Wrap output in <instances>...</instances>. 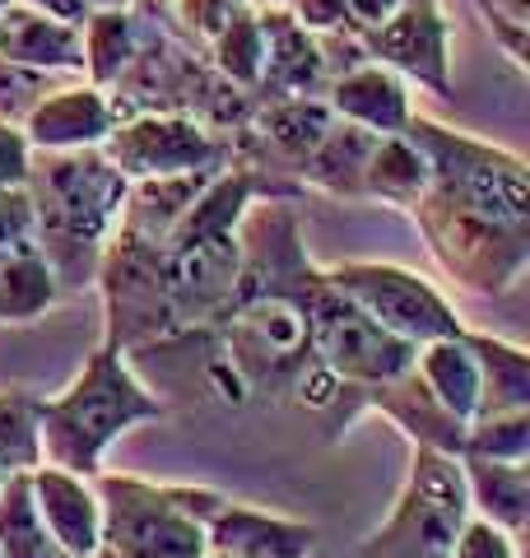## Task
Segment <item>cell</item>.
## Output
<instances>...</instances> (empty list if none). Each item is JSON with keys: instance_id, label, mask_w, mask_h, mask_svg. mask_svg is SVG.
I'll return each instance as SVG.
<instances>
[{"instance_id": "1", "label": "cell", "mask_w": 530, "mask_h": 558, "mask_svg": "<svg viewBox=\"0 0 530 558\" xmlns=\"http://www.w3.org/2000/svg\"><path fill=\"white\" fill-rule=\"evenodd\" d=\"M242 260L224 307L201 330L149 349L191 354L201 387L224 405H298L359 418V396L340 387L312 354V293L322 266L308 256L293 201H256L238 223ZM140 354V349H135Z\"/></svg>"}, {"instance_id": "2", "label": "cell", "mask_w": 530, "mask_h": 558, "mask_svg": "<svg viewBox=\"0 0 530 558\" xmlns=\"http://www.w3.org/2000/svg\"><path fill=\"white\" fill-rule=\"evenodd\" d=\"M303 186L270 172L228 163L209 178L196 205L164 242L112 233L94 284L103 293V344L117 354L164 344L201 330L224 307L238 279V223L256 201H298Z\"/></svg>"}, {"instance_id": "3", "label": "cell", "mask_w": 530, "mask_h": 558, "mask_svg": "<svg viewBox=\"0 0 530 558\" xmlns=\"http://www.w3.org/2000/svg\"><path fill=\"white\" fill-rule=\"evenodd\" d=\"M405 135L429 154V186L410 205L429 256L456 289L503 299L530 266L526 159L433 117H410Z\"/></svg>"}, {"instance_id": "4", "label": "cell", "mask_w": 530, "mask_h": 558, "mask_svg": "<svg viewBox=\"0 0 530 558\" xmlns=\"http://www.w3.org/2000/svg\"><path fill=\"white\" fill-rule=\"evenodd\" d=\"M28 205H33V233L47 260L57 293H84L98 275L103 247L121 219L131 182L103 159L98 149L75 154H33L28 163Z\"/></svg>"}, {"instance_id": "5", "label": "cell", "mask_w": 530, "mask_h": 558, "mask_svg": "<svg viewBox=\"0 0 530 558\" xmlns=\"http://www.w3.org/2000/svg\"><path fill=\"white\" fill-rule=\"evenodd\" d=\"M135 10V57L121 70V80L108 89L112 121L131 117H191L209 126L215 135L242 131V121L252 117L256 98L233 89L215 65L205 61L196 43L182 38V28L164 20L158 0H131Z\"/></svg>"}, {"instance_id": "6", "label": "cell", "mask_w": 530, "mask_h": 558, "mask_svg": "<svg viewBox=\"0 0 530 558\" xmlns=\"http://www.w3.org/2000/svg\"><path fill=\"white\" fill-rule=\"evenodd\" d=\"M168 405L158 400L140 373H131L127 354L98 344L84 359L80 377L70 381L61 396H43L38 405V442H43V465H57L65 475L98 480L108 447L140 424L164 418Z\"/></svg>"}, {"instance_id": "7", "label": "cell", "mask_w": 530, "mask_h": 558, "mask_svg": "<svg viewBox=\"0 0 530 558\" xmlns=\"http://www.w3.org/2000/svg\"><path fill=\"white\" fill-rule=\"evenodd\" d=\"M103 545L117 558H205V526L224 508L219 488L154 484L140 475H98Z\"/></svg>"}, {"instance_id": "8", "label": "cell", "mask_w": 530, "mask_h": 558, "mask_svg": "<svg viewBox=\"0 0 530 558\" xmlns=\"http://www.w3.org/2000/svg\"><path fill=\"white\" fill-rule=\"evenodd\" d=\"M470 517L461 461L442 451L410 457L405 484L377 531L359 539L353 558H451V545Z\"/></svg>"}, {"instance_id": "9", "label": "cell", "mask_w": 530, "mask_h": 558, "mask_svg": "<svg viewBox=\"0 0 530 558\" xmlns=\"http://www.w3.org/2000/svg\"><path fill=\"white\" fill-rule=\"evenodd\" d=\"M322 275L368 322H377L386 336H396L414 349L433 340H451L466 330L461 312L447 303V293L433 289L410 266H392V260H340V266H322Z\"/></svg>"}, {"instance_id": "10", "label": "cell", "mask_w": 530, "mask_h": 558, "mask_svg": "<svg viewBox=\"0 0 530 558\" xmlns=\"http://www.w3.org/2000/svg\"><path fill=\"white\" fill-rule=\"evenodd\" d=\"M312 354L340 387L359 396L368 387H382V381H396L400 373H410L419 349L386 336L345 293H335L322 275V284L312 293Z\"/></svg>"}, {"instance_id": "11", "label": "cell", "mask_w": 530, "mask_h": 558, "mask_svg": "<svg viewBox=\"0 0 530 558\" xmlns=\"http://www.w3.org/2000/svg\"><path fill=\"white\" fill-rule=\"evenodd\" d=\"M127 182L186 178V172H219L233 163V145L191 117H131L117 121L98 145Z\"/></svg>"}, {"instance_id": "12", "label": "cell", "mask_w": 530, "mask_h": 558, "mask_svg": "<svg viewBox=\"0 0 530 558\" xmlns=\"http://www.w3.org/2000/svg\"><path fill=\"white\" fill-rule=\"evenodd\" d=\"M335 126V112L326 98H279V102H256L242 131L228 135L233 145V163L270 172V178L298 182V172L312 159V149L326 140Z\"/></svg>"}, {"instance_id": "13", "label": "cell", "mask_w": 530, "mask_h": 558, "mask_svg": "<svg viewBox=\"0 0 530 558\" xmlns=\"http://www.w3.org/2000/svg\"><path fill=\"white\" fill-rule=\"evenodd\" d=\"M363 57L400 80L423 84L437 98H451V24L442 14V0H405L392 24L359 38Z\"/></svg>"}, {"instance_id": "14", "label": "cell", "mask_w": 530, "mask_h": 558, "mask_svg": "<svg viewBox=\"0 0 530 558\" xmlns=\"http://www.w3.org/2000/svg\"><path fill=\"white\" fill-rule=\"evenodd\" d=\"M261 38H265V61H261L256 102L326 94L330 84L326 51L316 43V33H308L285 5H261Z\"/></svg>"}, {"instance_id": "15", "label": "cell", "mask_w": 530, "mask_h": 558, "mask_svg": "<svg viewBox=\"0 0 530 558\" xmlns=\"http://www.w3.org/2000/svg\"><path fill=\"white\" fill-rule=\"evenodd\" d=\"M373 410L382 418H392L396 433H405L410 438V447L419 451H442V457H456L461 461L466 451V428L456 414H447L433 400V391L419 381V373H400L396 381H382V387H368L359 391V414Z\"/></svg>"}, {"instance_id": "16", "label": "cell", "mask_w": 530, "mask_h": 558, "mask_svg": "<svg viewBox=\"0 0 530 558\" xmlns=\"http://www.w3.org/2000/svg\"><path fill=\"white\" fill-rule=\"evenodd\" d=\"M312 545H316L312 521L261 512L233 498H224V508L205 526V549L219 558H312Z\"/></svg>"}, {"instance_id": "17", "label": "cell", "mask_w": 530, "mask_h": 558, "mask_svg": "<svg viewBox=\"0 0 530 558\" xmlns=\"http://www.w3.org/2000/svg\"><path fill=\"white\" fill-rule=\"evenodd\" d=\"M112 108L108 94L94 89V84H70V89L47 94L38 108H33L20 131L28 140L33 154H75V149H98L103 140L112 135Z\"/></svg>"}, {"instance_id": "18", "label": "cell", "mask_w": 530, "mask_h": 558, "mask_svg": "<svg viewBox=\"0 0 530 558\" xmlns=\"http://www.w3.org/2000/svg\"><path fill=\"white\" fill-rule=\"evenodd\" d=\"M322 98L335 112V121H349V126L373 131V135H400L405 121L414 117L405 80L377 61H359L353 70H340L326 84Z\"/></svg>"}, {"instance_id": "19", "label": "cell", "mask_w": 530, "mask_h": 558, "mask_svg": "<svg viewBox=\"0 0 530 558\" xmlns=\"http://www.w3.org/2000/svg\"><path fill=\"white\" fill-rule=\"evenodd\" d=\"M28 484H33V508H38L47 535L70 558H88L103 545V508H98L94 480L65 475L57 465H38L28 470Z\"/></svg>"}, {"instance_id": "20", "label": "cell", "mask_w": 530, "mask_h": 558, "mask_svg": "<svg viewBox=\"0 0 530 558\" xmlns=\"http://www.w3.org/2000/svg\"><path fill=\"white\" fill-rule=\"evenodd\" d=\"M0 61L38 70V75H84V38L61 20L5 5L0 10Z\"/></svg>"}, {"instance_id": "21", "label": "cell", "mask_w": 530, "mask_h": 558, "mask_svg": "<svg viewBox=\"0 0 530 558\" xmlns=\"http://www.w3.org/2000/svg\"><path fill=\"white\" fill-rule=\"evenodd\" d=\"M466 344L474 354V368H480V414L474 418L530 410V354L526 349L489 336V330H470V326H466Z\"/></svg>"}, {"instance_id": "22", "label": "cell", "mask_w": 530, "mask_h": 558, "mask_svg": "<svg viewBox=\"0 0 530 558\" xmlns=\"http://www.w3.org/2000/svg\"><path fill=\"white\" fill-rule=\"evenodd\" d=\"M461 480L470 498V517L493 521L511 539L526 535L530 521V465H503V461H474L461 457Z\"/></svg>"}, {"instance_id": "23", "label": "cell", "mask_w": 530, "mask_h": 558, "mask_svg": "<svg viewBox=\"0 0 530 558\" xmlns=\"http://www.w3.org/2000/svg\"><path fill=\"white\" fill-rule=\"evenodd\" d=\"M377 140L382 135H373V131L335 121L322 145L312 149L303 172H298V186L326 191V196H335V201H363V172H368V159H373Z\"/></svg>"}, {"instance_id": "24", "label": "cell", "mask_w": 530, "mask_h": 558, "mask_svg": "<svg viewBox=\"0 0 530 558\" xmlns=\"http://www.w3.org/2000/svg\"><path fill=\"white\" fill-rule=\"evenodd\" d=\"M414 373L419 381L433 391V400L447 414H456L461 424H474L480 414V368H474V354L466 344V330L451 340H433L414 354Z\"/></svg>"}, {"instance_id": "25", "label": "cell", "mask_w": 530, "mask_h": 558, "mask_svg": "<svg viewBox=\"0 0 530 558\" xmlns=\"http://www.w3.org/2000/svg\"><path fill=\"white\" fill-rule=\"evenodd\" d=\"M423 186H429V154L405 131L382 135L373 145V159H368V172H363V201L410 209L423 196Z\"/></svg>"}, {"instance_id": "26", "label": "cell", "mask_w": 530, "mask_h": 558, "mask_svg": "<svg viewBox=\"0 0 530 558\" xmlns=\"http://www.w3.org/2000/svg\"><path fill=\"white\" fill-rule=\"evenodd\" d=\"M84 38V84L108 94L112 84L121 80V70L131 65L135 57V43H140V28H135V10L121 5V10H94L80 28Z\"/></svg>"}, {"instance_id": "27", "label": "cell", "mask_w": 530, "mask_h": 558, "mask_svg": "<svg viewBox=\"0 0 530 558\" xmlns=\"http://www.w3.org/2000/svg\"><path fill=\"white\" fill-rule=\"evenodd\" d=\"M57 303V279L38 247H0V322H38Z\"/></svg>"}, {"instance_id": "28", "label": "cell", "mask_w": 530, "mask_h": 558, "mask_svg": "<svg viewBox=\"0 0 530 558\" xmlns=\"http://www.w3.org/2000/svg\"><path fill=\"white\" fill-rule=\"evenodd\" d=\"M0 558H70L57 539L47 535L38 508H33L28 475L0 480Z\"/></svg>"}, {"instance_id": "29", "label": "cell", "mask_w": 530, "mask_h": 558, "mask_svg": "<svg viewBox=\"0 0 530 558\" xmlns=\"http://www.w3.org/2000/svg\"><path fill=\"white\" fill-rule=\"evenodd\" d=\"M205 61L219 70V75L233 84V89L256 98L261 84V61H265V38H261V5H246L242 14H233L205 47Z\"/></svg>"}, {"instance_id": "30", "label": "cell", "mask_w": 530, "mask_h": 558, "mask_svg": "<svg viewBox=\"0 0 530 558\" xmlns=\"http://www.w3.org/2000/svg\"><path fill=\"white\" fill-rule=\"evenodd\" d=\"M38 405H43V396L33 387H5L0 391V480L28 475V470L43 465Z\"/></svg>"}, {"instance_id": "31", "label": "cell", "mask_w": 530, "mask_h": 558, "mask_svg": "<svg viewBox=\"0 0 530 558\" xmlns=\"http://www.w3.org/2000/svg\"><path fill=\"white\" fill-rule=\"evenodd\" d=\"M461 457L503 461V465H526V461H530V410L474 418V424L466 428V451H461Z\"/></svg>"}, {"instance_id": "32", "label": "cell", "mask_w": 530, "mask_h": 558, "mask_svg": "<svg viewBox=\"0 0 530 558\" xmlns=\"http://www.w3.org/2000/svg\"><path fill=\"white\" fill-rule=\"evenodd\" d=\"M484 14V24L493 33V43L517 65L530 61V0H470Z\"/></svg>"}, {"instance_id": "33", "label": "cell", "mask_w": 530, "mask_h": 558, "mask_svg": "<svg viewBox=\"0 0 530 558\" xmlns=\"http://www.w3.org/2000/svg\"><path fill=\"white\" fill-rule=\"evenodd\" d=\"M246 5H261V0H172V20H177V28H182L186 43H196L205 51L209 38H215L233 14H242Z\"/></svg>"}, {"instance_id": "34", "label": "cell", "mask_w": 530, "mask_h": 558, "mask_svg": "<svg viewBox=\"0 0 530 558\" xmlns=\"http://www.w3.org/2000/svg\"><path fill=\"white\" fill-rule=\"evenodd\" d=\"M47 94H57L51 89V75H38V70L0 61V121H5V126H20V121L38 108Z\"/></svg>"}, {"instance_id": "35", "label": "cell", "mask_w": 530, "mask_h": 558, "mask_svg": "<svg viewBox=\"0 0 530 558\" xmlns=\"http://www.w3.org/2000/svg\"><path fill=\"white\" fill-rule=\"evenodd\" d=\"M451 558H521V549H517V539L507 531H498L493 521L466 517V526L451 545Z\"/></svg>"}, {"instance_id": "36", "label": "cell", "mask_w": 530, "mask_h": 558, "mask_svg": "<svg viewBox=\"0 0 530 558\" xmlns=\"http://www.w3.org/2000/svg\"><path fill=\"white\" fill-rule=\"evenodd\" d=\"M28 163H33V149H28L24 131L0 121V196H5V191H20L28 182Z\"/></svg>"}, {"instance_id": "37", "label": "cell", "mask_w": 530, "mask_h": 558, "mask_svg": "<svg viewBox=\"0 0 530 558\" xmlns=\"http://www.w3.org/2000/svg\"><path fill=\"white\" fill-rule=\"evenodd\" d=\"M400 5L405 0H345V33L368 38V33H377L382 24H392Z\"/></svg>"}, {"instance_id": "38", "label": "cell", "mask_w": 530, "mask_h": 558, "mask_svg": "<svg viewBox=\"0 0 530 558\" xmlns=\"http://www.w3.org/2000/svg\"><path fill=\"white\" fill-rule=\"evenodd\" d=\"M298 24H303L308 33H340L345 28V0H289L285 5Z\"/></svg>"}, {"instance_id": "39", "label": "cell", "mask_w": 530, "mask_h": 558, "mask_svg": "<svg viewBox=\"0 0 530 558\" xmlns=\"http://www.w3.org/2000/svg\"><path fill=\"white\" fill-rule=\"evenodd\" d=\"M14 5H28V10L47 14V20H61V24H70V28H84V20L94 14V5H88V0H14Z\"/></svg>"}, {"instance_id": "40", "label": "cell", "mask_w": 530, "mask_h": 558, "mask_svg": "<svg viewBox=\"0 0 530 558\" xmlns=\"http://www.w3.org/2000/svg\"><path fill=\"white\" fill-rule=\"evenodd\" d=\"M94 10H121V5H131V0H88Z\"/></svg>"}, {"instance_id": "41", "label": "cell", "mask_w": 530, "mask_h": 558, "mask_svg": "<svg viewBox=\"0 0 530 558\" xmlns=\"http://www.w3.org/2000/svg\"><path fill=\"white\" fill-rule=\"evenodd\" d=\"M88 558H117V554H112L108 545H98V549H94V554H88Z\"/></svg>"}, {"instance_id": "42", "label": "cell", "mask_w": 530, "mask_h": 558, "mask_svg": "<svg viewBox=\"0 0 530 558\" xmlns=\"http://www.w3.org/2000/svg\"><path fill=\"white\" fill-rule=\"evenodd\" d=\"M5 5H14V0H0V10H5Z\"/></svg>"}, {"instance_id": "43", "label": "cell", "mask_w": 530, "mask_h": 558, "mask_svg": "<svg viewBox=\"0 0 530 558\" xmlns=\"http://www.w3.org/2000/svg\"><path fill=\"white\" fill-rule=\"evenodd\" d=\"M261 5H279V0H261Z\"/></svg>"}, {"instance_id": "44", "label": "cell", "mask_w": 530, "mask_h": 558, "mask_svg": "<svg viewBox=\"0 0 530 558\" xmlns=\"http://www.w3.org/2000/svg\"><path fill=\"white\" fill-rule=\"evenodd\" d=\"M205 558H219V554H209V549H205Z\"/></svg>"}]
</instances>
